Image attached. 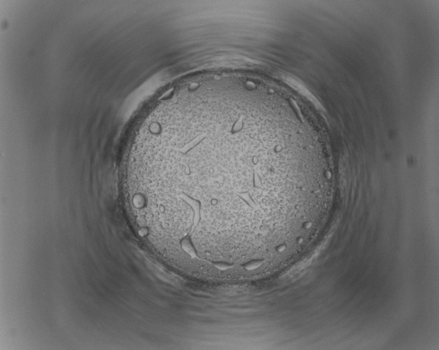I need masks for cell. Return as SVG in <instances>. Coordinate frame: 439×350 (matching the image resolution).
<instances>
[{
  "label": "cell",
  "instance_id": "6da1fadb",
  "mask_svg": "<svg viewBox=\"0 0 439 350\" xmlns=\"http://www.w3.org/2000/svg\"><path fill=\"white\" fill-rule=\"evenodd\" d=\"M288 131L252 122L214 124L173 138L177 182L199 208L224 219L273 224L297 181Z\"/></svg>",
  "mask_w": 439,
  "mask_h": 350
}]
</instances>
